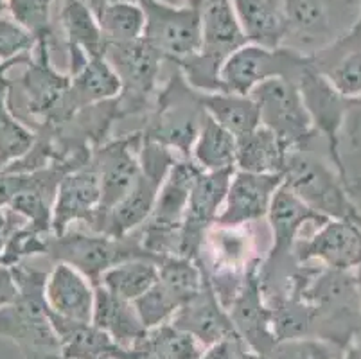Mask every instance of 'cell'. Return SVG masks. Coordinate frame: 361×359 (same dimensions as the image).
Returning <instances> with one entry per match:
<instances>
[{"mask_svg":"<svg viewBox=\"0 0 361 359\" xmlns=\"http://www.w3.org/2000/svg\"><path fill=\"white\" fill-rule=\"evenodd\" d=\"M173 65L169 78L159 88L153 107L146 115L144 138L162 144L180 158H191L195 140L205 123L207 114L202 103V92L187 83L180 68Z\"/></svg>","mask_w":361,"mask_h":359,"instance_id":"6da1fadb","label":"cell"},{"mask_svg":"<svg viewBox=\"0 0 361 359\" xmlns=\"http://www.w3.org/2000/svg\"><path fill=\"white\" fill-rule=\"evenodd\" d=\"M302 298L313 311V336L345 348L361 331V302L354 272L318 266Z\"/></svg>","mask_w":361,"mask_h":359,"instance_id":"7a4b0ae2","label":"cell"},{"mask_svg":"<svg viewBox=\"0 0 361 359\" xmlns=\"http://www.w3.org/2000/svg\"><path fill=\"white\" fill-rule=\"evenodd\" d=\"M361 13V0H284L282 47L313 58L341 39Z\"/></svg>","mask_w":361,"mask_h":359,"instance_id":"3957f363","label":"cell"},{"mask_svg":"<svg viewBox=\"0 0 361 359\" xmlns=\"http://www.w3.org/2000/svg\"><path fill=\"white\" fill-rule=\"evenodd\" d=\"M11 269L18 286V296L13 304L0 309V336L15 341L22 352H60L45 302L49 272L31 268L25 262Z\"/></svg>","mask_w":361,"mask_h":359,"instance_id":"277c9868","label":"cell"},{"mask_svg":"<svg viewBox=\"0 0 361 359\" xmlns=\"http://www.w3.org/2000/svg\"><path fill=\"white\" fill-rule=\"evenodd\" d=\"M282 180L302 202L327 219L361 221V207L336 167L313 154L310 147L288 153Z\"/></svg>","mask_w":361,"mask_h":359,"instance_id":"5b68a950","label":"cell"},{"mask_svg":"<svg viewBox=\"0 0 361 359\" xmlns=\"http://www.w3.org/2000/svg\"><path fill=\"white\" fill-rule=\"evenodd\" d=\"M45 255L52 262H65L87 275L92 284L97 286L101 276L111 266L135 259L153 257L142 248L139 232L124 237H114L101 232H81L68 229L63 233H51L47 239ZM157 259V257H153ZM160 261V259H159Z\"/></svg>","mask_w":361,"mask_h":359,"instance_id":"8992f818","label":"cell"},{"mask_svg":"<svg viewBox=\"0 0 361 359\" xmlns=\"http://www.w3.org/2000/svg\"><path fill=\"white\" fill-rule=\"evenodd\" d=\"M103 56L119 75L123 92L117 97L121 121L147 115L159 92L166 58L144 38L131 42H108Z\"/></svg>","mask_w":361,"mask_h":359,"instance_id":"52a82bcc","label":"cell"},{"mask_svg":"<svg viewBox=\"0 0 361 359\" xmlns=\"http://www.w3.org/2000/svg\"><path fill=\"white\" fill-rule=\"evenodd\" d=\"M261 126L268 128L288 151L307 150L318 137L293 79L275 78L252 92Z\"/></svg>","mask_w":361,"mask_h":359,"instance_id":"ba28073f","label":"cell"},{"mask_svg":"<svg viewBox=\"0 0 361 359\" xmlns=\"http://www.w3.org/2000/svg\"><path fill=\"white\" fill-rule=\"evenodd\" d=\"M311 58L286 47L245 44L232 52L219 68L221 92L250 95L264 81L275 78L297 79Z\"/></svg>","mask_w":361,"mask_h":359,"instance_id":"9c48e42d","label":"cell"},{"mask_svg":"<svg viewBox=\"0 0 361 359\" xmlns=\"http://www.w3.org/2000/svg\"><path fill=\"white\" fill-rule=\"evenodd\" d=\"M146 15L144 36L166 61L178 63L202 49L200 6H173L162 0H139Z\"/></svg>","mask_w":361,"mask_h":359,"instance_id":"30bf717a","label":"cell"},{"mask_svg":"<svg viewBox=\"0 0 361 359\" xmlns=\"http://www.w3.org/2000/svg\"><path fill=\"white\" fill-rule=\"evenodd\" d=\"M142 131H131L123 137L108 138L94 147L90 157L92 167L96 169L101 187V205L92 232H97L104 219L117 203L133 187L140 173L139 151L142 146Z\"/></svg>","mask_w":361,"mask_h":359,"instance_id":"8fae6325","label":"cell"},{"mask_svg":"<svg viewBox=\"0 0 361 359\" xmlns=\"http://www.w3.org/2000/svg\"><path fill=\"white\" fill-rule=\"evenodd\" d=\"M295 83L300 90L318 137L324 138V142H326L329 162L336 167L340 176L343 178L338 147H340V133L343 123H345L350 101L338 94L329 79L314 67L313 58L300 72V75L295 79Z\"/></svg>","mask_w":361,"mask_h":359,"instance_id":"7c38bea8","label":"cell"},{"mask_svg":"<svg viewBox=\"0 0 361 359\" xmlns=\"http://www.w3.org/2000/svg\"><path fill=\"white\" fill-rule=\"evenodd\" d=\"M232 174L234 171H202L196 178L180 229L178 255L198 261L207 232L219 219Z\"/></svg>","mask_w":361,"mask_h":359,"instance_id":"4fadbf2b","label":"cell"},{"mask_svg":"<svg viewBox=\"0 0 361 359\" xmlns=\"http://www.w3.org/2000/svg\"><path fill=\"white\" fill-rule=\"evenodd\" d=\"M298 262H317L331 269L354 272L361 266V221L327 219L293 248Z\"/></svg>","mask_w":361,"mask_h":359,"instance_id":"5bb4252c","label":"cell"},{"mask_svg":"<svg viewBox=\"0 0 361 359\" xmlns=\"http://www.w3.org/2000/svg\"><path fill=\"white\" fill-rule=\"evenodd\" d=\"M266 219L270 230V248L264 259L295 255L293 248L298 239L310 236L322 223L327 221V217L307 207L286 183H282L275 193Z\"/></svg>","mask_w":361,"mask_h":359,"instance_id":"9a60e30c","label":"cell"},{"mask_svg":"<svg viewBox=\"0 0 361 359\" xmlns=\"http://www.w3.org/2000/svg\"><path fill=\"white\" fill-rule=\"evenodd\" d=\"M101 205L99 178L92 164L78 167L63 176L54 207H52V233H63L74 225L92 230Z\"/></svg>","mask_w":361,"mask_h":359,"instance_id":"2e32d148","label":"cell"},{"mask_svg":"<svg viewBox=\"0 0 361 359\" xmlns=\"http://www.w3.org/2000/svg\"><path fill=\"white\" fill-rule=\"evenodd\" d=\"M282 183V174H257L235 169L218 223L226 226L261 223L268 216L275 193Z\"/></svg>","mask_w":361,"mask_h":359,"instance_id":"e0dca14e","label":"cell"},{"mask_svg":"<svg viewBox=\"0 0 361 359\" xmlns=\"http://www.w3.org/2000/svg\"><path fill=\"white\" fill-rule=\"evenodd\" d=\"M261 262L250 269L245 286L226 311L243 345L257 354L268 355V352L277 343V338L271 324V309L266 304L259 282Z\"/></svg>","mask_w":361,"mask_h":359,"instance_id":"ac0fdd59","label":"cell"},{"mask_svg":"<svg viewBox=\"0 0 361 359\" xmlns=\"http://www.w3.org/2000/svg\"><path fill=\"white\" fill-rule=\"evenodd\" d=\"M45 302L52 315L88 324L94 316L96 286L74 266L54 262L45 281Z\"/></svg>","mask_w":361,"mask_h":359,"instance_id":"d6986e66","label":"cell"},{"mask_svg":"<svg viewBox=\"0 0 361 359\" xmlns=\"http://www.w3.org/2000/svg\"><path fill=\"white\" fill-rule=\"evenodd\" d=\"M202 49L198 56L221 68L232 52L248 44L232 0H202Z\"/></svg>","mask_w":361,"mask_h":359,"instance_id":"ffe728a7","label":"cell"},{"mask_svg":"<svg viewBox=\"0 0 361 359\" xmlns=\"http://www.w3.org/2000/svg\"><path fill=\"white\" fill-rule=\"evenodd\" d=\"M171 324L196 338L203 347H209L231 336H238L228 311L218 300V296L214 295L207 279L202 291L175 312V316L171 318Z\"/></svg>","mask_w":361,"mask_h":359,"instance_id":"44dd1931","label":"cell"},{"mask_svg":"<svg viewBox=\"0 0 361 359\" xmlns=\"http://www.w3.org/2000/svg\"><path fill=\"white\" fill-rule=\"evenodd\" d=\"M166 178L140 169L135 183L126 196L104 216L97 232L114 237H124L146 225L155 209L157 196Z\"/></svg>","mask_w":361,"mask_h":359,"instance_id":"7402d4cb","label":"cell"},{"mask_svg":"<svg viewBox=\"0 0 361 359\" xmlns=\"http://www.w3.org/2000/svg\"><path fill=\"white\" fill-rule=\"evenodd\" d=\"M71 78L72 83L65 101L67 121L83 108L114 101L123 92L119 75L103 54L88 59L85 67Z\"/></svg>","mask_w":361,"mask_h":359,"instance_id":"603a6c76","label":"cell"},{"mask_svg":"<svg viewBox=\"0 0 361 359\" xmlns=\"http://www.w3.org/2000/svg\"><path fill=\"white\" fill-rule=\"evenodd\" d=\"M92 324L106 332L110 340L123 351L135 347L147 332L133 302L124 300L101 286L96 288Z\"/></svg>","mask_w":361,"mask_h":359,"instance_id":"cb8c5ba5","label":"cell"},{"mask_svg":"<svg viewBox=\"0 0 361 359\" xmlns=\"http://www.w3.org/2000/svg\"><path fill=\"white\" fill-rule=\"evenodd\" d=\"M49 316H51L52 329L58 336L61 359L116 358L119 347L110 340L106 332L101 331L92 322L87 324V322L65 320L52 312H49Z\"/></svg>","mask_w":361,"mask_h":359,"instance_id":"d4e9b609","label":"cell"},{"mask_svg":"<svg viewBox=\"0 0 361 359\" xmlns=\"http://www.w3.org/2000/svg\"><path fill=\"white\" fill-rule=\"evenodd\" d=\"M250 44L282 47L286 32L284 0H232Z\"/></svg>","mask_w":361,"mask_h":359,"instance_id":"484cf974","label":"cell"},{"mask_svg":"<svg viewBox=\"0 0 361 359\" xmlns=\"http://www.w3.org/2000/svg\"><path fill=\"white\" fill-rule=\"evenodd\" d=\"M54 25L65 49H81L90 58L103 54L104 38L96 15L81 0H61Z\"/></svg>","mask_w":361,"mask_h":359,"instance_id":"4316f807","label":"cell"},{"mask_svg":"<svg viewBox=\"0 0 361 359\" xmlns=\"http://www.w3.org/2000/svg\"><path fill=\"white\" fill-rule=\"evenodd\" d=\"M290 151L268 128L257 126L238 137L235 169L257 174H282Z\"/></svg>","mask_w":361,"mask_h":359,"instance_id":"83f0119b","label":"cell"},{"mask_svg":"<svg viewBox=\"0 0 361 359\" xmlns=\"http://www.w3.org/2000/svg\"><path fill=\"white\" fill-rule=\"evenodd\" d=\"M313 63L347 101L361 99V45L336 42L313 56Z\"/></svg>","mask_w":361,"mask_h":359,"instance_id":"f1b7e54d","label":"cell"},{"mask_svg":"<svg viewBox=\"0 0 361 359\" xmlns=\"http://www.w3.org/2000/svg\"><path fill=\"white\" fill-rule=\"evenodd\" d=\"M202 103L207 117L231 131L234 137H243L261 126L259 108L252 95L231 94V92H211L202 94Z\"/></svg>","mask_w":361,"mask_h":359,"instance_id":"f546056e","label":"cell"},{"mask_svg":"<svg viewBox=\"0 0 361 359\" xmlns=\"http://www.w3.org/2000/svg\"><path fill=\"white\" fill-rule=\"evenodd\" d=\"M159 281V259L135 257L111 266L103 273L99 284L124 300L135 302ZM96 286V288H97Z\"/></svg>","mask_w":361,"mask_h":359,"instance_id":"4dcf8cb0","label":"cell"},{"mask_svg":"<svg viewBox=\"0 0 361 359\" xmlns=\"http://www.w3.org/2000/svg\"><path fill=\"white\" fill-rule=\"evenodd\" d=\"M235 151L238 137L214 123L211 117H207L191 150V160L200 169L209 173L235 171Z\"/></svg>","mask_w":361,"mask_h":359,"instance_id":"1f68e13d","label":"cell"},{"mask_svg":"<svg viewBox=\"0 0 361 359\" xmlns=\"http://www.w3.org/2000/svg\"><path fill=\"white\" fill-rule=\"evenodd\" d=\"M203 345L171 322L147 329L142 340L131 347L142 359H200Z\"/></svg>","mask_w":361,"mask_h":359,"instance_id":"d6a6232c","label":"cell"},{"mask_svg":"<svg viewBox=\"0 0 361 359\" xmlns=\"http://www.w3.org/2000/svg\"><path fill=\"white\" fill-rule=\"evenodd\" d=\"M97 24L108 42H131L144 36L146 15L139 2H114L96 13Z\"/></svg>","mask_w":361,"mask_h":359,"instance_id":"836d02e7","label":"cell"},{"mask_svg":"<svg viewBox=\"0 0 361 359\" xmlns=\"http://www.w3.org/2000/svg\"><path fill=\"white\" fill-rule=\"evenodd\" d=\"M159 281L185 304L205 286V273L198 261L182 255H167L159 261Z\"/></svg>","mask_w":361,"mask_h":359,"instance_id":"e575fe53","label":"cell"},{"mask_svg":"<svg viewBox=\"0 0 361 359\" xmlns=\"http://www.w3.org/2000/svg\"><path fill=\"white\" fill-rule=\"evenodd\" d=\"M277 341L313 336V311L302 296H291L270 305Z\"/></svg>","mask_w":361,"mask_h":359,"instance_id":"d590c367","label":"cell"},{"mask_svg":"<svg viewBox=\"0 0 361 359\" xmlns=\"http://www.w3.org/2000/svg\"><path fill=\"white\" fill-rule=\"evenodd\" d=\"M60 2L61 0H8V13L38 39H51L54 47L58 32L52 13Z\"/></svg>","mask_w":361,"mask_h":359,"instance_id":"8d00e7d4","label":"cell"},{"mask_svg":"<svg viewBox=\"0 0 361 359\" xmlns=\"http://www.w3.org/2000/svg\"><path fill=\"white\" fill-rule=\"evenodd\" d=\"M32 52L22 56L18 59L0 63V151L11 150L20 142L25 135V126L20 118L16 117L15 111L9 104V94H11V81L8 79V72L15 67H24L31 61Z\"/></svg>","mask_w":361,"mask_h":359,"instance_id":"74e56055","label":"cell"},{"mask_svg":"<svg viewBox=\"0 0 361 359\" xmlns=\"http://www.w3.org/2000/svg\"><path fill=\"white\" fill-rule=\"evenodd\" d=\"M133 305H135L137 312H139L140 320L146 325V329H153L162 324H167L175 316V312L182 308L178 298L160 281H157V284L149 291L139 296L133 302Z\"/></svg>","mask_w":361,"mask_h":359,"instance_id":"f35d334b","label":"cell"},{"mask_svg":"<svg viewBox=\"0 0 361 359\" xmlns=\"http://www.w3.org/2000/svg\"><path fill=\"white\" fill-rule=\"evenodd\" d=\"M343 347L317 336L282 340L274 345L268 359H341Z\"/></svg>","mask_w":361,"mask_h":359,"instance_id":"ab89813d","label":"cell"},{"mask_svg":"<svg viewBox=\"0 0 361 359\" xmlns=\"http://www.w3.org/2000/svg\"><path fill=\"white\" fill-rule=\"evenodd\" d=\"M38 38L11 15H0V63L18 59L35 51Z\"/></svg>","mask_w":361,"mask_h":359,"instance_id":"60d3db41","label":"cell"},{"mask_svg":"<svg viewBox=\"0 0 361 359\" xmlns=\"http://www.w3.org/2000/svg\"><path fill=\"white\" fill-rule=\"evenodd\" d=\"M243 348H245V345L238 336H231V338L219 340L203 348V354L200 359H239Z\"/></svg>","mask_w":361,"mask_h":359,"instance_id":"b9f144b4","label":"cell"},{"mask_svg":"<svg viewBox=\"0 0 361 359\" xmlns=\"http://www.w3.org/2000/svg\"><path fill=\"white\" fill-rule=\"evenodd\" d=\"M18 296V286H16L15 275L9 266L0 264V309L13 304Z\"/></svg>","mask_w":361,"mask_h":359,"instance_id":"7bdbcfd3","label":"cell"},{"mask_svg":"<svg viewBox=\"0 0 361 359\" xmlns=\"http://www.w3.org/2000/svg\"><path fill=\"white\" fill-rule=\"evenodd\" d=\"M341 359H361V331L345 345Z\"/></svg>","mask_w":361,"mask_h":359,"instance_id":"ee69618b","label":"cell"},{"mask_svg":"<svg viewBox=\"0 0 361 359\" xmlns=\"http://www.w3.org/2000/svg\"><path fill=\"white\" fill-rule=\"evenodd\" d=\"M83 4H87L88 8L94 11V15H96L99 9H103L104 6L108 4H114V2H139V0H81Z\"/></svg>","mask_w":361,"mask_h":359,"instance_id":"f6af8a7d","label":"cell"},{"mask_svg":"<svg viewBox=\"0 0 361 359\" xmlns=\"http://www.w3.org/2000/svg\"><path fill=\"white\" fill-rule=\"evenodd\" d=\"M11 226V217L4 212V209H0V233H6Z\"/></svg>","mask_w":361,"mask_h":359,"instance_id":"bcb514c9","label":"cell"},{"mask_svg":"<svg viewBox=\"0 0 361 359\" xmlns=\"http://www.w3.org/2000/svg\"><path fill=\"white\" fill-rule=\"evenodd\" d=\"M239 359H268L266 358V355H262V354H257V352H254V351H250V348H243V352H241V355H239Z\"/></svg>","mask_w":361,"mask_h":359,"instance_id":"7dc6e473","label":"cell"},{"mask_svg":"<svg viewBox=\"0 0 361 359\" xmlns=\"http://www.w3.org/2000/svg\"><path fill=\"white\" fill-rule=\"evenodd\" d=\"M354 276H356V286H357V293H360V302H361V266L354 269Z\"/></svg>","mask_w":361,"mask_h":359,"instance_id":"c3c4849f","label":"cell"},{"mask_svg":"<svg viewBox=\"0 0 361 359\" xmlns=\"http://www.w3.org/2000/svg\"><path fill=\"white\" fill-rule=\"evenodd\" d=\"M162 2H167V4H173V6H187V4H189V0H162Z\"/></svg>","mask_w":361,"mask_h":359,"instance_id":"681fc988","label":"cell"},{"mask_svg":"<svg viewBox=\"0 0 361 359\" xmlns=\"http://www.w3.org/2000/svg\"><path fill=\"white\" fill-rule=\"evenodd\" d=\"M4 243H6V233H0V262H2V253H4Z\"/></svg>","mask_w":361,"mask_h":359,"instance_id":"f907efd6","label":"cell"},{"mask_svg":"<svg viewBox=\"0 0 361 359\" xmlns=\"http://www.w3.org/2000/svg\"><path fill=\"white\" fill-rule=\"evenodd\" d=\"M8 13V0H0V15Z\"/></svg>","mask_w":361,"mask_h":359,"instance_id":"816d5d0a","label":"cell"},{"mask_svg":"<svg viewBox=\"0 0 361 359\" xmlns=\"http://www.w3.org/2000/svg\"><path fill=\"white\" fill-rule=\"evenodd\" d=\"M189 4H192V6H200V4H202V0H189Z\"/></svg>","mask_w":361,"mask_h":359,"instance_id":"f5cc1de1","label":"cell"},{"mask_svg":"<svg viewBox=\"0 0 361 359\" xmlns=\"http://www.w3.org/2000/svg\"><path fill=\"white\" fill-rule=\"evenodd\" d=\"M104 359H116V358H104Z\"/></svg>","mask_w":361,"mask_h":359,"instance_id":"db71d44e","label":"cell"}]
</instances>
